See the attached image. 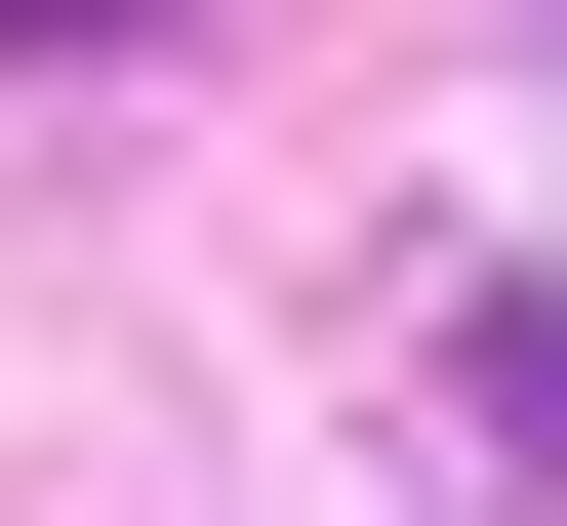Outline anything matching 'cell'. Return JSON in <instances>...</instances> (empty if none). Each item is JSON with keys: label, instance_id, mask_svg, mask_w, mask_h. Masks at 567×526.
I'll return each instance as SVG.
<instances>
[{"label": "cell", "instance_id": "cell-1", "mask_svg": "<svg viewBox=\"0 0 567 526\" xmlns=\"http://www.w3.org/2000/svg\"><path fill=\"white\" fill-rule=\"evenodd\" d=\"M486 445H527V486H567V324H486Z\"/></svg>", "mask_w": 567, "mask_h": 526}, {"label": "cell", "instance_id": "cell-2", "mask_svg": "<svg viewBox=\"0 0 567 526\" xmlns=\"http://www.w3.org/2000/svg\"><path fill=\"white\" fill-rule=\"evenodd\" d=\"M0 41H163V0H0Z\"/></svg>", "mask_w": 567, "mask_h": 526}]
</instances>
